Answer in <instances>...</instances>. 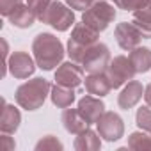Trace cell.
<instances>
[{
  "instance_id": "1",
  "label": "cell",
  "mask_w": 151,
  "mask_h": 151,
  "mask_svg": "<svg viewBox=\"0 0 151 151\" xmlns=\"http://www.w3.org/2000/svg\"><path fill=\"white\" fill-rule=\"evenodd\" d=\"M64 53L66 50L60 39L50 32H41L32 41V55L36 59V64L45 71H52L53 68L60 66Z\"/></svg>"
},
{
  "instance_id": "2",
  "label": "cell",
  "mask_w": 151,
  "mask_h": 151,
  "mask_svg": "<svg viewBox=\"0 0 151 151\" xmlns=\"http://www.w3.org/2000/svg\"><path fill=\"white\" fill-rule=\"evenodd\" d=\"M50 91H52V84L46 78L36 77L29 82H23L16 89L14 100L25 110H37L45 105L46 96L50 94Z\"/></svg>"
},
{
  "instance_id": "3",
  "label": "cell",
  "mask_w": 151,
  "mask_h": 151,
  "mask_svg": "<svg viewBox=\"0 0 151 151\" xmlns=\"http://www.w3.org/2000/svg\"><path fill=\"white\" fill-rule=\"evenodd\" d=\"M98 41H100V32H96L94 29H91L84 22L82 23H75L73 25V30H71V36L68 39L66 53H68V57L71 60L82 64L84 55L89 50V46H93Z\"/></svg>"
},
{
  "instance_id": "4",
  "label": "cell",
  "mask_w": 151,
  "mask_h": 151,
  "mask_svg": "<svg viewBox=\"0 0 151 151\" xmlns=\"http://www.w3.org/2000/svg\"><path fill=\"white\" fill-rule=\"evenodd\" d=\"M116 14H117L116 7L110 2H105V0H94L93 6L84 11L82 22L86 25H89L91 29H94L96 32H103L116 20Z\"/></svg>"
},
{
  "instance_id": "5",
  "label": "cell",
  "mask_w": 151,
  "mask_h": 151,
  "mask_svg": "<svg viewBox=\"0 0 151 151\" xmlns=\"http://www.w3.org/2000/svg\"><path fill=\"white\" fill-rule=\"evenodd\" d=\"M41 22L50 25L57 32H66L68 29H71V25H75V13L71 11V7L68 4L53 0L50 7L46 9V13L43 14Z\"/></svg>"
},
{
  "instance_id": "6",
  "label": "cell",
  "mask_w": 151,
  "mask_h": 151,
  "mask_svg": "<svg viewBox=\"0 0 151 151\" xmlns=\"http://www.w3.org/2000/svg\"><path fill=\"white\" fill-rule=\"evenodd\" d=\"M107 77L110 80L112 89H119L121 86L128 84L130 80H133L135 77V68L130 60V57L126 55H116L114 59H110V64L107 68Z\"/></svg>"
},
{
  "instance_id": "7",
  "label": "cell",
  "mask_w": 151,
  "mask_h": 151,
  "mask_svg": "<svg viewBox=\"0 0 151 151\" xmlns=\"http://www.w3.org/2000/svg\"><path fill=\"white\" fill-rule=\"evenodd\" d=\"M110 64V50L105 43H94L93 46H89V50L84 55L82 60V68L84 71L89 73H105L107 68Z\"/></svg>"
},
{
  "instance_id": "8",
  "label": "cell",
  "mask_w": 151,
  "mask_h": 151,
  "mask_svg": "<svg viewBox=\"0 0 151 151\" xmlns=\"http://www.w3.org/2000/svg\"><path fill=\"white\" fill-rule=\"evenodd\" d=\"M98 133L107 140V142H116L124 135V121L119 114L112 110H105L103 116L96 123Z\"/></svg>"
},
{
  "instance_id": "9",
  "label": "cell",
  "mask_w": 151,
  "mask_h": 151,
  "mask_svg": "<svg viewBox=\"0 0 151 151\" xmlns=\"http://www.w3.org/2000/svg\"><path fill=\"white\" fill-rule=\"evenodd\" d=\"M82 82H84V68H82V64L69 59L68 62H62L60 66H57V69H55V84L75 89Z\"/></svg>"
},
{
  "instance_id": "10",
  "label": "cell",
  "mask_w": 151,
  "mask_h": 151,
  "mask_svg": "<svg viewBox=\"0 0 151 151\" xmlns=\"http://www.w3.org/2000/svg\"><path fill=\"white\" fill-rule=\"evenodd\" d=\"M36 59H32L27 52H13L7 59V68L11 75L18 80H25L32 77L36 71Z\"/></svg>"
},
{
  "instance_id": "11",
  "label": "cell",
  "mask_w": 151,
  "mask_h": 151,
  "mask_svg": "<svg viewBox=\"0 0 151 151\" xmlns=\"http://www.w3.org/2000/svg\"><path fill=\"white\" fill-rule=\"evenodd\" d=\"M114 37L117 41V45L123 48V50H133L140 45V41L144 39L142 34L139 32V29L133 25V22H121L116 25L114 29Z\"/></svg>"
},
{
  "instance_id": "12",
  "label": "cell",
  "mask_w": 151,
  "mask_h": 151,
  "mask_svg": "<svg viewBox=\"0 0 151 151\" xmlns=\"http://www.w3.org/2000/svg\"><path fill=\"white\" fill-rule=\"evenodd\" d=\"M77 109H78L80 114L87 119V123L93 124V123H98V119L103 116V112H105V103L101 101V98L93 96V94L87 93V96H84V98L78 100V107H77Z\"/></svg>"
},
{
  "instance_id": "13",
  "label": "cell",
  "mask_w": 151,
  "mask_h": 151,
  "mask_svg": "<svg viewBox=\"0 0 151 151\" xmlns=\"http://www.w3.org/2000/svg\"><path fill=\"white\" fill-rule=\"evenodd\" d=\"M142 96H144V87H142V84H140L139 80H130V82L123 87V91L119 93V96H117V105H119V109H123V110H130V109H133V107L140 101Z\"/></svg>"
},
{
  "instance_id": "14",
  "label": "cell",
  "mask_w": 151,
  "mask_h": 151,
  "mask_svg": "<svg viewBox=\"0 0 151 151\" xmlns=\"http://www.w3.org/2000/svg\"><path fill=\"white\" fill-rule=\"evenodd\" d=\"M60 121H62L64 130L68 133H71V135H78V133H82L84 130L89 128L87 119L80 114L78 109H69V107L64 109L62 110V116H60Z\"/></svg>"
},
{
  "instance_id": "15",
  "label": "cell",
  "mask_w": 151,
  "mask_h": 151,
  "mask_svg": "<svg viewBox=\"0 0 151 151\" xmlns=\"http://www.w3.org/2000/svg\"><path fill=\"white\" fill-rule=\"evenodd\" d=\"M84 84H86V91L93 96H98V98H103L112 91L107 73H89L84 78Z\"/></svg>"
},
{
  "instance_id": "16",
  "label": "cell",
  "mask_w": 151,
  "mask_h": 151,
  "mask_svg": "<svg viewBox=\"0 0 151 151\" xmlns=\"http://www.w3.org/2000/svg\"><path fill=\"white\" fill-rule=\"evenodd\" d=\"M22 123V114L14 105H9L4 101V109H2V116H0V132L2 133H14L20 128Z\"/></svg>"
},
{
  "instance_id": "17",
  "label": "cell",
  "mask_w": 151,
  "mask_h": 151,
  "mask_svg": "<svg viewBox=\"0 0 151 151\" xmlns=\"http://www.w3.org/2000/svg\"><path fill=\"white\" fill-rule=\"evenodd\" d=\"M101 135L91 128L84 130L82 133L77 135V139H75L73 142V147L77 151H98L101 147Z\"/></svg>"
},
{
  "instance_id": "18",
  "label": "cell",
  "mask_w": 151,
  "mask_h": 151,
  "mask_svg": "<svg viewBox=\"0 0 151 151\" xmlns=\"http://www.w3.org/2000/svg\"><path fill=\"white\" fill-rule=\"evenodd\" d=\"M132 22L139 29V32L142 34L144 39H151V0L147 4H144L140 9L133 11Z\"/></svg>"
},
{
  "instance_id": "19",
  "label": "cell",
  "mask_w": 151,
  "mask_h": 151,
  "mask_svg": "<svg viewBox=\"0 0 151 151\" xmlns=\"http://www.w3.org/2000/svg\"><path fill=\"white\" fill-rule=\"evenodd\" d=\"M37 20V16L34 14V11L25 6V4H20L11 14H9V23L13 27H18V29H29L34 25V22Z\"/></svg>"
},
{
  "instance_id": "20",
  "label": "cell",
  "mask_w": 151,
  "mask_h": 151,
  "mask_svg": "<svg viewBox=\"0 0 151 151\" xmlns=\"http://www.w3.org/2000/svg\"><path fill=\"white\" fill-rule=\"evenodd\" d=\"M50 98H52V103L57 109H68L75 101V91H73V87H66V86L55 84V86H52Z\"/></svg>"
},
{
  "instance_id": "21",
  "label": "cell",
  "mask_w": 151,
  "mask_h": 151,
  "mask_svg": "<svg viewBox=\"0 0 151 151\" xmlns=\"http://www.w3.org/2000/svg\"><path fill=\"white\" fill-rule=\"evenodd\" d=\"M130 60L135 68L137 73H147L151 69V50L147 46H137L133 50H130Z\"/></svg>"
},
{
  "instance_id": "22",
  "label": "cell",
  "mask_w": 151,
  "mask_h": 151,
  "mask_svg": "<svg viewBox=\"0 0 151 151\" xmlns=\"http://www.w3.org/2000/svg\"><path fill=\"white\" fill-rule=\"evenodd\" d=\"M128 147L135 149V151H151V133L140 130V132H133L128 137Z\"/></svg>"
},
{
  "instance_id": "23",
  "label": "cell",
  "mask_w": 151,
  "mask_h": 151,
  "mask_svg": "<svg viewBox=\"0 0 151 151\" xmlns=\"http://www.w3.org/2000/svg\"><path fill=\"white\" fill-rule=\"evenodd\" d=\"M135 123L140 130L151 133V107H140L135 114Z\"/></svg>"
},
{
  "instance_id": "24",
  "label": "cell",
  "mask_w": 151,
  "mask_h": 151,
  "mask_svg": "<svg viewBox=\"0 0 151 151\" xmlns=\"http://www.w3.org/2000/svg\"><path fill=\"white\" fill-rule=\"evenodd\" d=\"M64 146H62V142L57 139V137H53V135H46V137H43L37 144H36V151H48V149H62Z\"/></svg>"
},
{
  "instance_id": "25",
  "label": "cell",
  "mask_w": 151,
  "mask_h": 151,
  "mask_svg": "<svg viewBox=\"0 0 151 151\" xmlns=\"http://www.w3.org/2000/svg\"><path fill=\"white\" fill-rule=\"evenodd\" d=\"M110 2L117 7V9H123V11H137L140 9L144 4H147L149 0H110Z\"/></svg>"
},
{
  "instance_id": "26",
  "label": "cell",
  "mask_w": 151,
  "mask_h": 151,
  "mask_svg": "<svg viewBox=\"0 0 151 151\" xmlns=\"http://www.w3.org/2000/svg\"><path fill=\"white\" fill-rule=\"evenodd\" d=\"M52 2H53V0H27V6L34 11V14L37 16V20H41Z\"/></svg>"
},
{
  "instance_id": "27",
  "label": "cell",
  "mask_w": 151,
  "mask_h": 151,
  "mask_svg": "<svg viewBox=\"0 0 151 151\" xmlns=\"http://www.w3.org/2000/svg\"><path fill=\"white\" fill-rule=\"evenodd\" d=\"M20 4H22L20 0H0V14L6 16V18H9V14H11Z\"/></svg>"
},
{
  "instance_id": "28",
  "label": "cell",
  "mask_w": 151,
  "mask_h": 151,
  "mask_svg": "<svg viewBox=\"0 0 151 151\" xmlns=\"http://www.w3.org/2000/svg\"><path fill=\"white\" fill-rule=\"evenodd\" d=\"M94 0H66V4L71 9H77V11H86L93 6Z\"/></svg>"
},
{
  "instance_id": "29",
  "label": "cell",
  "mask_w": 151,
  "mask_h": 151,
  "mask_svg": "<svg viewBox=\"0 0 151 151\" xmlns=\"http://www.w3.org/2000/svg\"><path fill=\"white\" fill-rule=\"evenodd\" d=\"M2 146H4L6 151H13V149L16 147V144H14V140L9 137V133H2Z\"/></svg>"
},
{
  "instance_id": "30",
  "label": "cell",
  "mask_w": 151,
  "mask_h": 151,
  "mask_svg": "<svg viewBox=\"0 0 151 151\" xmlns=\"http://www.w3.org/2000/svg\"><path fill=\"white\" fill-rule=\"evenodd\" d=\"M144 101H146V105L151 107V84H147L144 87Z\"/></svg>"
}]
</instances>
